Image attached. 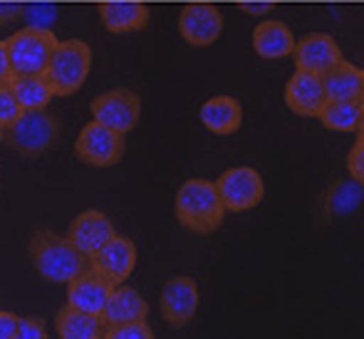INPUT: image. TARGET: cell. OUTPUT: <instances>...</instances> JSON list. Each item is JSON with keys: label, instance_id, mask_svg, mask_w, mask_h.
<instances>
[{"label": "cell", "instance_id": "obj_33", "mask_svg": "<svg viewBox=\"0 0 364 339\" xmlns=\"http://www.w3.org/2000/svg\"><path fill=\"white\" fill-rule=\"evenodd\" d=\"M0 141H3V129H0Z\"/></svg>", "mask_w": 364, "mask_h": 339}, {"label": "cell", "instance_id": "obj_14", "mask_svg": "<svg viewBox=\"0 0 364 339\" xmlns=\"http://www.w3.org/2000/svg\"><path fill=\"white\" fill-rule=\"evenodd\" d=\"M327 97H325V87H322V77L312 75V72H302L295 70L292 77L285 85V104L290 112L300 117H310L317 119L320 109L325 107Z\"/></svg>", "mask_w": 364, "mask_h": 339}, {"label": "cell", "instance_id": "obj_22", "mask_svg": "<svg viewBox=\"0 0 364 339\" xmlns=\"http://www.w3.org/2000/svg\"><path fill=\"white\" fill-rule=\"evenodd\" d=\"M317 119L322 122V127L330 131H362V119H364V104L362 102H332L327 99L325 107L320 109Z\"/></svg>", "mask_w": 364, "mask_h": 339}, {"label": "cell", "instance_id": "obj_10", "mask_svg": "<svg viewBox=\"0 0 364 339\" xmlns=\"http://www.w3.org/2000/svg\"><path fill=\"white\" fill-rule=\"evenodd\" d=\"M178 33L191 48H211L223 33V15L211 3H188L178 15Z\"/></svg>", "mask_w": 364, "mask_h": 339}, {"label": "cell", "instance_id": "obj_25", "mask_svg": "<svg viewBox=\"0 0 364 339\" xmlns=\"http://www.w3.org/2000/svg\"><path fill=\"white\" fill-rule=\"evenodd\" d=\"M20 114H23V107L15 99L13 90H10V82L8 85H0V129L5 131L8 127H13Z\"/></svg>", "mask_w": 364, "mask_h": 339}, {"label": "cell", "instance_id": "obj_4", "mask_svg": "<svg viewBox=\"0 0 364 339\" xmlns=\"http://www.w3.org/2000/svg\"><path fill=\"white\" fill-rule=\"evenodd\" d=\"M60 136L58 117L48 109H23L13 127L3 131V139L23 158H38L55 146Z\"/></svg>", "mask_w": 364, "mask_h": 339}, {"label": "cell", "instance_id": "obj_13", "mask_svg": "<svg viewBox=\"0 0 364 339\" xmlns=\"http://www.w3.org/2000/svg\"><path fill=\"white\" fill-rule=\"evenodd\" d=\"M114 235H117V230H114V225H112V220L107 218L102 210L92 208V210H82L73 223H70L65 238H68L85 258H92V255H95L102 245L109 243Z\"/></svg>", "mask_w": 364, "mask_h": 339}, {"label": "cell", "instance_id": "obj_31", "mask_svg": "<svg viewBox=\"0 0 364 339\" xmlns=\"http://www.w3.org/2000/svg\"><path fill=\"white\" fill-rule=\"evenodd\" d=\"M270 8H273V3H268V0H265V3H258V0H255V3L240 0V10H245V13H250V15H265Z\"/></svg>", "mask_w": 364, "mask_h": 339}, {"label": "cell", "instance_id": "obj_17", "mask_svg": "<svg viewBox=\"0 0 364 339\" xmlns=\"http://www.w3.org/2000/svg\"><path fill=\"white\" fill-rule=\"evenodd\" d=\"M146 317H149L146 300L134 287H127V285H117L114 290H112L109 300H107L105 310H102V320H105L107 327L146 322Z\"/></svg>", "mask_w": 364, "mask_h": 339}, {"label": "cell", "instance_id": "obj_27", "mask_svg": "<svg viewBox=\"0 0 364 339\" xmlns=\"http://www.w3.org/2000/svg\"><path fill=\"white\" fill-rule=\"evenodd\" d=\"M15 339H50L48 330H45V320L43 317H35V315L20 317Z\"/></svg>", "mask_w": 364, "mask_h": 339}, {"label": "cell", "instance_id": "obj_1", "mask_svg": "<svg viewBox=\"0 0 364 339\" xmlns=\"http://www.w3.org/2000/svg\"><path fill=\"white\" fill-rule=\"evenodd\" d=\"M30 263L40 277L55 285H68L82 270L90 268V260L70 243L65 235L50 228H40L30 238Z\"/></svg>", "mask_w": 364, "mask_h": 339}, {"label": "cell", "instance_id": "obj_21", "mask_svg": "<svg viewBox=\"0 0 364 339\" xmlns=\"http://www.w3.org/2000/svg\"><path fill=\"white\" fill-rule=\"evenodd\" d=\"M55 327L63 339H105L107 325L102 315H92V312H82L75 307L65 305L55 315Z\"/></svg>", "mask_w": 364, "mask_h": 339}, {"label": "cell", "instance_id": "obj_2", "mask_svg": "<svg viewBox=\"0 0 364 339\" xmlns=\"http://www.w3.org/2000/svg\"><path fill=\"white\" fill-rule=\"evenodd\" d=\"M176 220L196 235H211L223 225L225 208L218 198L216 183L206 178H188L176 191Z\"/></svg>", "mask_w": 364, "mask_h": 339}, {"label": "cell", "instance_id": "obj_32", "mask_svg": "<svg viewBox=\"0 0 364 339\" xmlns=\"http://www.w3.org/2000/svg\"><path fill=\"white\" fill-rule=\"evenodd\" d=\"M18 13H20L18 5H0V25L10 23V20H13Z\"/></svg>", "mask_w": 364, "mask_h": 339}, {"label": "cell", "instance_id": "obj_18", "mask_svg": "<svg viewBox=\"0 0 364 339\" xmlns=\"http://www.w3.org/2000/svg\"><path fill=\"white\" fill-rule=\"evenodd\" d=\"M198 117H201V124L211 134L230 136L243 124V107H240V102L235 97L218 95L203 102L201 109H198Z\"/></svg>", "mask_w": 364, "mask_h": 339}, {"label": "cell", "instance_id": "obj_5", "mask_svg": "<svg viewBox=\"0 0 364 339\" xmlns=\"http://www.w3.org/2000/svg\"><path fill=\"white\" fill-rule=\"evenodd\" d=\"M92 70V48L85 40H63L55 48L45 80L50 82L55 97H70L82 90Z\"/></svg>", "mask_w": 364, "mask_h": 339}, {"label": "cell", "instance_id": "obj_6", "mask_svg": "<svg viewBox=\"0 0 364 339\" xmlns=\"http://www.w3.org/2000/svg\"><path fill=\"white\" fill-rule=\"evenodd\" d=\"M127 151V139L119 131L100 124L92 119L90 124L82 127L80 136L75 141V154L82 163L97 168H109L122 161Z\"/></svg>", "mask_w": 364, "mask_h": 339}, {"label": "cell", "instance_id": "obj_24", "mask_svg": "<svg viewBox=\"0 0 364 339\" xmlns=\"http://www.w3.org/2000/svg\"><path fill=\"white\" fill-rule=\"evenodd\" d=\"M362 203V183L360 181H340L327 196V213H352Z\"/></svg>", "mask_w": 364, "mask_h": 339}, {"label": "cell", "instance_id": "obj_20", "mask_svg": "<svg viewBox=\"0 0 364 339\" xmlns=\"http://www.w3.org/2000/svg\"><path fill=\"white\" fill-rule=\"evenodd\" d=\"M295 48V35L280 20H263L253 30V50L263 60H283L290 58Z\"/></svg>", "mask_w": 364, "mask_h": 339}, {"label": "cell", "instance_id": "obj_29", "mask_svg": "<svg viewBox=\"0 0 364 339\" xmlns=\"http://www.w3.org/2000/svg\"><path fill=\"white\" fill-rule=\"evenodd\" d=\"M18 322H20L18 315L0 310V339H15V332H18Z\"/></svg>", "mask_w": 364, "mask_h": 339}, {"label": "cell", "instance_id": "obj_7", "mask_svg": "<svg viewBox=\"0 0 364 339\" xmlns=\"http://www.w3.org/2000/svg\"><path fill=\"white\" fill-rule=\"evenodd\" d=\"M216 191L225 213H243L255 208L265 196L263 176L250 166H235L216 178Z\"/></svg>", "mask_w": 364, "mask_h": 339}, {"label": "cell", "instance_id": "obj_12", "mask_svg": "<svg viewBox=\"0 0 364 339\" xmlns=\"http://www.w3.org/2000/svg\"><path fill=\"white\" fill-rule=\"evenodd\" d=\"M90 260V268L97 270L112 285H122L136 268V245L124 235H114L107 245H102Z\"/></svg>", "mask_w": 364, "mask_h": 339}, {"label": "cell", "instance_id": "obj_11", "mask_svg": "<svg viewBox=\"0 0 364 339\" xmlns=\"http://www.w3.org/2000/svg\"><path fill=\"white\" fill-rule=\"evenodd\" d=\"M290 58L295 60V70L312 72V75H325L335 68L342 58V50L337 40L327 33H310L305 38L295 40Z\"/></svg>", "mask_w": 364, "mask_h": 339}, {"label": "cell", "instance_id": "obj_16", "mask_svg": "<svg viewBox=\"0 0 364 339\" xmlns=\"http://www.w3.org/2000/svg\"><path fill=\"white\" fill-rule=\"evenodd\" d=\"M100 20L114 35L136 33L149 25V5L144 0H102Z\"/></svg>", "mask_w": 364, "mask_h": 339}, {"label": "cell", "instance_id": "obj_30", "mask_svg": "<svg viewBox=\"0 0 364 339\" xmlns=\"http://www.w3.org/2000/svg\"><path fill=\"white\" fill-rule=\"evenodd\" d=\"M10 63H8V48H5V40H0V85H8L10 82Z\"/></svg>", "mask_w": 364, "mask_h": 339}, {"label": "cell", "instance_id": "obj_3", "mask_svg": "<svg viewBox=\"0 0 364 339\" xmlns=\"http://www.w3.org/2000/svg\"><path fill=\"white\" fill-rule=\"evenodd\" d=\"M58 43L60 40L53 30L38 28V25H28V28L13 33L5 40L10 75H45Z\"/></svg>", "mask_w": 364, "mask_h": 339}, {"label": "cell", "instance_id": "obj_9", "mask_svg": "<svg viewBox=\"0 0 364 339\" xmlns=\"http://www.w3.org/2000/svg\"><path fill=\"white\" fill-rule=\"evenodd\" d=\"M159 310L168 327L181 330L196 317L198 310V287L191 277L178 275L168 277L161 287V297H159Z\"/></svg>", "mask_w": 364, "mask_h": 339}, {"label": "cell", "instance_id": "obj_19", "mask_svg": "<svg viewBox=\"0 0 364 339\" xmlns=\"http://www.w3.org/2000/svg\"><path fill=\"white\" fill-rule=\"evenodd\" d=\"M325 97L332 102H362L364 99V72L357 65L340 60L330 72L322 75Z\"/></svg>", "mask_w": 364, "mask_h": 339}, {"label": "cell", "instance_id": "obj_26", "mask_svg": "<svg viewBox=\"0 0 364 339\" xmlns=\"http://www.w3.org/2000/svg\"><path fill=\"white\" fill-rule=\"evenodd\" d=\"M105 339H154V332L146 322H132V325L107 327Z\"/></svg>", "mask_w": 364, "mask_h": 339}, {"label": "cell", "instance_id": "obj_8", "mask_svg": "<svg viewBox=\"0 0 364 339\" xmlns=\"http://www.w3.org/2000/svg\"><path fill=\"white\" fill-rule=\"evenodd\" d=\"M90 112L95 117V122L109 127V129L119 131V134H129L141 117V99L136 97V92L132 90H109L102 92L100 97H95L90 104Z\"/></svg>", "mask_w": 364, "mask_h": 339}, {"label": "cell", "instance_id": "obj_28", "mask_svg": "<svg viewBox=\"0 0 364 339\" xmlns=\"http://www.w3.org/2000/svg\"><path fill=\"white\" fill-rule=\"evenodd\" d=\"M347 171H350L352 181H364V141H362V131L357 134L355 146L347 154Z\"/></svg>", "mask_w": 364, "mask_h": 339}, {"label": "cell", "instance_id": "obj_15", "mask_svg": "<svg viewBox=\"0 0 364 339\" xmlns=\"http://www.w3.org/2000/svg\"><path fill=\"white\" fill-rule=\"evenodd\" d=\"M112 290H114V285H112L107 277H102L97 270L87 268V270H82L75 280L68 282V305L82 312L102 315Z\"/></svg>", "mask_w": 364, "mask_h": 339}, {"label": "cell", "instance_id": "obj_23", "mask_svg": "<svg viewBox=\"0 0 364 339\" xmlns=\"http://www.w3.org/2000/svg\"><path fill=\"white\" fill-rule=\"evenodd\" d=\"M10 90L23 109H48L55 92L45 75H18L10 77Z\"/></svg>", "mask_w": 364, "mask_h": 339}]
</instances>
